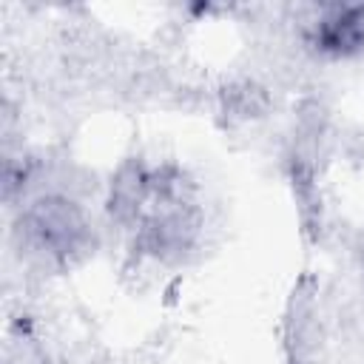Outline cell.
I'll return each mask as SVG.
<instances>
[{
  "mask_svg": "<svg viewBox=\"0 0 364 364\" xmlns=\"http://www.w3.org/2000/svg\"><path fill=\"white\" fill-rule=\"evenodd\" d=\"M108 213L131 236L134 250L156 262H179L202 233L196 191L168 162H122L111 176Z\"/></svg>",
  "mask_w": 364,
  "mask_h": 364,
  "instance_id": "cell-1",
  "label": "cell"
},
{
  "mask_svg": "<svg viewBox=\"0 0 364 364\" xmlns=\"http://www.w3.org/2000/svg\"><path fill=\"white\" fill-rule=\"evenodd\" d=\"M304 43L310 51L333 60L364 54V3L318 6L304 23Z\"/></svg>",
  "mask_w": 364,
  "mask_h": 364,
  "instance_id": "cell-3",
  "label": "cell"
},
{
  "mask_svg": "<svg viewBox=\"0 0 364 364\" xmlns=\"http://www.w3.org/2000/svg\"><path fill=\"white\" fill-rule=\"evenodd\" d=\"M88 210L71 199L68 193H40L17 216V239L34 259L46 264H74L91 250L94 230H91Z\"/></svg>",
  "mask_w": 364,
  "mask_h": 364,
  "instance_id": "cell-2",
  "label": "cell"
}]
</instances>
